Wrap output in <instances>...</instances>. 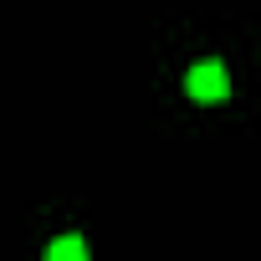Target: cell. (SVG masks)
<instances>
[{
    "mask_svg": "<svg viewBox=\"0 0 261 261\" xmlns=\"http://www.w3.org/2000/svg\"><path fill=\"white\" fill-rule=\"evenodd\" d=\"M185 87H190V97H195V102H205V108L230 97V77H225V67H220V62H200V67H190V82H185Z\"/></svg>",
    "mask_w": 261,
    "mask_h": 261,
    "instance_id": "cell-1",
    "label": "cell"
},
{
    "mask_svg": "<svg viewBox=\"0 0 261 261\" xmlns=\"http://www.w3.org/2000/svg\"><path fill=\"white\" fill-rule=\"evenodd\" d=\"M82 256H87V246H82L77 236H62V241L46 246V261H82Z\"/></svg>",
    "mask_w": 261,
    "mask_h": 261,
    "instance_id": "cell-2",
    "label": "cell"
}]
</instances>
